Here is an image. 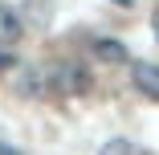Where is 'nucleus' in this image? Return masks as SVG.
<instances>
[{"instance_id": "nucleus-1", "label": "nucleus", "mask_w": 159, "mask_h": 155, "mask_svg": "<svg viewBox=\"0 0 159 155\" xmlns=\"http://www.w3.org/2000/svg\"><path fill=\"white\" fill-rule=\"evenodd\" d=\"M45 86L53 90V94H61V98H78V94H90V74L78 66V61H57V66H49V74H45Z\"/></svg>"}, {"instance_id": "nucleus-2", "label": "nucleus", "mask_w": 159, "mask_h": 155, "mask_svg": "<svg viewBox=\"0 0 159 155\" xmlns=\"http://www.w3.org/2000/svg\"><path fill=\"white\" fill-rule=\"evenodd\" d=\"M131 86L143 98L159 102V66L155 61H131Z\"/></svg>"}, {"instance_id": "nucleus-3", "label": "nucleus", "mask_w": 159, "mask_h": 155, "mask_svg": "<svg viewBox=\"0 0 159 155\" xmlns=\"http://www.w3.org/2000/svg\"><path fill=\"white\" fill-rule=\"evenodd\" d=\"M90 53H94V61H102V66H126V61H131V53H126V45L118 37H94Z\"/></svg>"}, {"instance_id": "nucleus-4", "label": "nucleus", "mask_w": 159, "mask_h": 155, "mask_svg": "<svg viewBox=\"0 0 159 155\" xmlns=\"http://www.w3.org/2000/svg\"><path fill=\"white\" fill-rule=\"evenodd\" d=\"M20 33H25L20 12H16V8H8V4H0V49L16 45V41H20Z\"/></svg>"}, {"instance_id": "nucleus-5", "label": "nucleus", "mask_w": 159, "mask_h": 155, "mask_svg": "<svg viewBox=\"0 0 159 155\" xmlns=\"http://www.w3.org/2000/svg\"><path fill=\"white\" fill-rule=\"evenodd\" d=\"M98 155H147L135 139H106L102 147H98Z\"/></svg>"}, {"instance_id": "nucleus-6", "label": "nucleus", "mask_w": 159, "mask_h": 155, "mask_svg": "<svg viewBox=\"0 0 159 155\" xmlns=\"http://www.w3.org/2000/svg\"><path fill=\"white\" fill-rule=\"evenodd\" d=\"M12 66H16L12 53H8V49H0V70H12Z\"/></svg>"}, {"instance_id": "nucleus-7", "label": "nucleus", "mask_w": 159, "mask_h": 155, "mask_svg": "<svg viewBox=\"0 0 159 155\" xmlns=\"http://www.w3.org/2000/svg\"><path fill=\"white\" fill-rule=\"evenodd\" d=\"M0 155H25L20 147H12V143H0Z\"/></svg>"}, {"instance_id": "nucleus-8", "label": "nucleus", "mask_w": 159, "mask_h": 155, "mask_svg": "<svg viewBox=\"0 0 159 155\" xmlns=\"http://www.w3.org/2000/svg\"><path fill=\"white\" fill-rule=\"evenodd\" d=\"M151 29H155V37H159V8H155V16H151Z\"/></svg>"}]
</instances>
